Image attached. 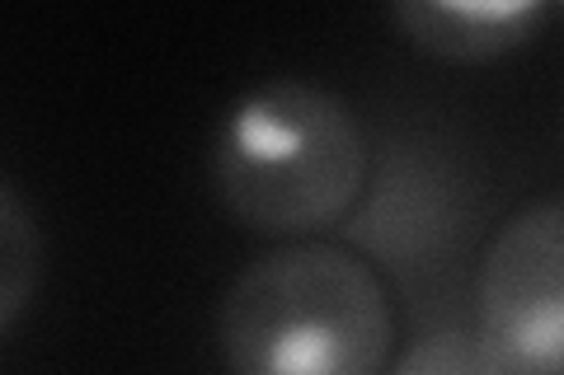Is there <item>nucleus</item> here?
<instances>
[{
	"label": "nucleus",
	"instance_id": "3",
	"mask_svg": "<svg viewBox=\"0 0 564 375\" xmlns=\"http://www.w3.org/2000/svg\"><path fill=\"white\" fill-rule=\"evenodd\" d=\"M480 221L475 192L462 159L423 136H391L367 169V184L352 211L339 221L348 249H362L404 287L443 277L466 258Z\"/></svg>",
	"mask_w": 564,
	"mask_h": 375
},
{
	"label": "nucleus",
	"instance_id": "1",
	"mask_svg": "<svg viewBox=\"0 0 564 375\" xmlns=\"http://www.w3.org/2000/svg\"><path fill=\"white\" fill-rule=\"evenodd\" d=\"M372 169L358 109L315 80H263L221 113L207 184L245 230L302 240L339 225Z\"/></svg>",
	"mask_w": 564,
	"mask_h": 375
},
{
	"label": "nucleus",
	"instance_id": "2",
	"mask_svg": "<svg viewBox=\"0 0 564 375\" xmlns=\"http://www.w3.org/2000/svg\"><path fill=\"white\" fill-rule=\"evenodd\" d=\"M395 315L372 263L339 244H282L245 263L217 306L226 375H386Z\"/></svg>",
	"mask_w": 564,
	"mask_h": 375
},
{
	"label": "nucleus",
	"instance_id": "5",
	"mask_svg": "<svg viewBox=\"0 0 564 375\" xmlns=\"http://www.w3.org/2000/svg\"><path fill=\"white\" fill-rule=\"evenodd\" d=\"M404 43L437 62H499L536 38L551 5L545 0H400L386 10Z\"/></svg>",
	"mask_w": 564,
	"mask_h": 375
},
{
	"label": "nucleus",
	"instance_id": "6",
	"mask_svg": "<svg viewBox=\"0 0 564 375\" xmlns=\"http://www.w3.org/2000/svg\"><path fill=\"white\" fill-rule=\"evenodd\" d=\"M43 225L29 202L14 192L10 178H0V333L20 319L43 287Z\"/></svg>",
	"mask_w": 564,
	"mask_h": 375
},
{
	"label": "nucleus",
	"instance_id": "4",
	"mask_svg": "<svg viewBox=\"0 0 564 375\" xmlns=\"http://www.w3.org/2000/svg\"><path fill=\"white\" fill-rule=\"evenodd\" d=\"M475 333L518 375L564 371V207L536 198L489 240L475 273Z\"/></svg>",
	"mask_w": 564,
	"mask_h": 375
},
{
	"label": "nucleus",
	"instance_id": "7",
	"mask_svg": "<svg viewBox=\"0 0 564 375\" xmlns=\"http://www.w3.org/2000/svg\"><path fill=\"white\" fill-rule=\"evenodd\" d=\"M386 375H518L494 356L480 333L462 324H437L423 329L410 348L395 356V366Z\"/></svg>",
	"mask_w": 564,
	"mask_h": 375
}]
</instances>
